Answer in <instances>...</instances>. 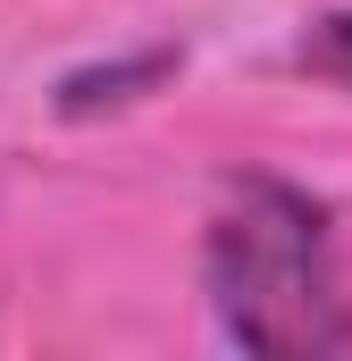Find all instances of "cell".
Instances as JSON below:
<instances>
[{"label": "cell", "instance_id": "cell-1", "mask_svg": "<svg viewBox=\"0 0 352 361\" xmlns=\"http://www.w3.org/2000/svg\"><path fill=\"white\" fill-rule=\"evenodd\" d=\"M201 294L235 353L260 361L352 353L344 235H336V210L294 177L244 169L218 185L210 227H201Z\"/></svg>", "mask_w": 352, "mask_h": 361}, {"label": "cell", "instance_id": "cell-2", "mask_svg": "<svg viewBox=\"0 0 352 361\" xmlns=\"http://www.w3.org/2000/svg\"><path fill=\"white\" fill-rule=\"evenodd\" d=\"M294 59H302L319 85H344V92H352V8H319V17L302 25Z\"/></svg>", "mask_w": 352, "mask_h": 361}]
</instances>
